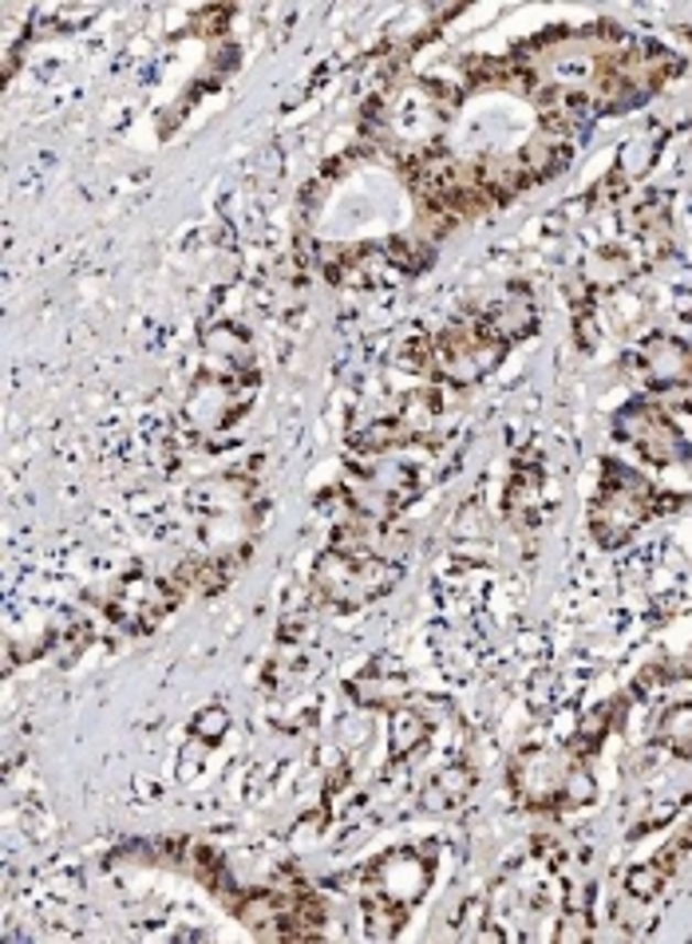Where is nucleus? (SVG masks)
<instances>
[{
    "instance_id": "1",
    "label": "nucleus",
    "mask_w": 692,
    "mask_h": 944,
    "mask_svg": "<svg viewBox=\"0 0 692 944\" xmlns=\"http://www.w3.org/2000/svg\"><path fill=\"white\" fill-rule=\"evenodd\" d=\"M423 735H428V727H423L415 716H396V727H392V751H396V755H404V747H408V751H412V747L420 744Z\"/></svg>"
}]
</instances>
